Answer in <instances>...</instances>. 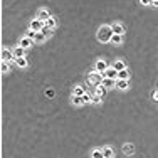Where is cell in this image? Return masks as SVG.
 I'll return each mask as SVG.
<instances>
[{
	"label": "cell",
	"mask_w": 158,
	"mask_h": 158,
	"mask_svg": "<svg viewBox=\"0 0 158 158\" xmlns=\"http://www.w3.org/2000/svg\"><path fill=\"white\" fill-rule=\"evenodd\" d=\"M113 36H115V34H113L111 25H101L99 30H98V40H99V42H111Z\"/></svg>",
	"instance_id": "obj_1"
},
{
	"label": "cell",
	"mask_w": 158,
	"mask_h": 158,
	"mask_svg": "<svg viewBox=\"0 0 158 158\" xmlns=\"http://www.w3.org/2000/svg\"><path fill=\"white\" fill-rule=\"evenodd\" d=\"M103 79H104L103 74H99L98 71H93L88 76V84H91V86H94V88H99L101 84H103Z\"/></svg>",
	"instance_id": "obj_2"
},
{
	"label": "cell",
	"mask_w": 158,
	"mask_h": 158,
	"mask_svg": "<svg viewBox=\"0 0 158 158\" xmlns=\"http://www.w3.org/2000/svg\"><path fill=\"white\" fill-rule=\"evenodd\" d=\"M10 61H15V57H14V52H12V49H7V47H2V62H10Z\"/></svg>",
	"instance_id": "obj_3"
},
{
	"label": "cell",
	"mask_w": 158,
	"mask_h": 158,
	"mask_svg": "<svg viewBox=\"0 0 158 158\" xmlns=\"http://www.w3.org/2000/svg\"><path fill=\"white\" fill-rule=\"evenodd\" d=\"M109 69V66H108V62L106 61H103V59H99V61H96V66H94V71H98L99 74H103L104 76V72Z\"/></svg>",
	"instance_id": "obj_4"
},
{
	"label": "cell",
	"mask_w": 158,
	"mask_h": 158,
	"mask_svg": "<svg viewBox=\"0 0 158 158\" xmlns=\"http://www.w3.org/2000/svg\"><path fill=\"white\" fill-rule=\"evenodd\" d=\"M44 27H46V24L40 22L39 19H34V20L30 22V30H34V32H42Z\"/></svg>",
	"instance_id": "obj_5"
},
{
	"label": "cell",
	"mask_w": 158,
	"mask_h": 158,
	"mask_svg": "<svg viewBox=\"0 0 158 158\" xmlns=\"http://www.w3.org/2000/svg\"><path fill=\"white\" fill-rule=\"evenodd\" d=\"M36 19H39L40 22H44V24H46V22L50 19L49 10H47V9H39V10H37V17Z\"/></svg>",
	"instance_id": "obj_6"
},
{
	"label": "cell",
	"mask_w": 158,
	"mask_h": 158,
	"mask_svg": "<svg viewBox=\"0 0 158 158\" xmlns=\"http://www.w3.org/2000/svg\"><path fill=\"white\" fill-rule=\"evenodd\" d=\"M111 29H113V34H115V36H123V34H125V27H123V24H119V22H115V24L111 25Z\"/></svg>",
	"instance_id": "obj_7"
},
{
	"label": "cell",
	"mask_w": 158,
	"mask_h": 158,
	"mask_svg": "<svg viewBox=\"0 0 158 158\" xmlns=\"http://www.w3.org/2000/svg\"><path fill=\"white\" fill-rule=\"evenodd\" d=\"M32 44H34V40L32 39H29V37H22L20 39V42H19V46L22 47V49H29V47H32Z\"/></svg>",
	"instance_id": "obj_8"
},
{
	"label": "cell",
	"mask_w": 158,
	"mask_h": 158,
	"mask_svg": "<svg viewBox=\"0 0 158 158\" xmlns=\"http://www.w3.org/2000/svg\"><path fill=\"white\" fill-rule=\"evenodd\" d=\"M104 77H106V79H115V81H118V71H116L115 67H109L108 71L104 72Z\"/></svg>",
	"instance_id": "obj_9"
},
{
	"label": "cell",
	"mask_w": 158,
	"mask_h": 158,
	"mask_svg": "<svg viewBox=\"0 0 158 158\" xmlns=\"http://www.w3.org/2000/svg\"><path fill=\"white\" fill-rule=\"evenodd\" d=\"M12 52H14V57H15V59H20V57H24L25 49H22L20 46H17L15 49H12Z\"/></svg>",
	"instance_id": "obj_10"
},
{
	"label": "cell",
	"mask_w": 158,
	"mask_h": 158,
	"mask_svg": "<svg viewBox=\"0 0 158 158\" xmlns=\"http://www.w3.org/2000/svg\"><path fill=\"white\" fill-rule=\"evenodd\" d=\"M101 86L106 88V89H111V88L116 86V81H115V79H106V77H104V79H103V84H101Z\"/></svg>",
	"instance_id": "obj_11"
},
{
	"label": "cell",
	"mask_w": 158,
	"mask_h": 158,
	"mask_svg": "<svg viewBox=\"0 0 158 158\" xmlns=\"http://www.w3.org/2000/svg\"><path fill=\"white\" fill-rule=\"evenodd\" d=\"M49 36H46L44 32H37L36 34V39H34V42H37V44H42V42H46V39Z\"/></svg>",
	"instance_id": "obj_12"
},
{
	"label": "cell",
	"mask_w": 158,
	"mask_h": 158,
	"mask_svg": "<svg viewBox=\"0 0 158 158\" xmlns=\"http://www.w3.org/2000/svg\"><path fill=\"white\" fill-rule=\"evenodd\" d=\"M84 94H86V89H84L83 86H76L74 91H72V96H81V98H83Z\"/></svg>",
	"instance_id": "obj_13"
},
{
	"label": "cell",
	"mask_w": 158,
	"mask_h": 158,
	"mask_svg": "<svg viewBox=\"0 0 158 158\" xmlns=\"http://www.w3.org/2000/svg\"><path fill=\"white\" fill-rule=\"evenodd\" d=\"M128 88H129V81H116V89L125 91V89H128Z\"/></svg>",
	"instance_id": "obj_14"
},
{
	"label": "cell",
	"mask_w": 158,
	"mask_h": 158,
	"mask_svg": "<svg viewBox=\"0 0 158 158\" xmlns=\"http://www.w3.org/2000/svg\"><path fill=\"white\" fill-rule=\"evenodd\" d=\"M103 155H104V158H113L115 156V151H113L111 146H104L103 148Z\"/></svg>",
	"instance_id": "obj_15"
},
{
	"label": "cell",
	"mask_w": 158,
	"mask_h": 158,
	"mask_svg": "<svg viewBox=\"0 0 158 158\" xmlns=\"http://www.w3.org/2000/svg\"><path fill=\"white\" fill-rule=\"evenodd\" d=\"M118 81H129V72H128V69L118 72Z\"/></svg>",
	"instance_id": "obj_16"
},
{
	"label": "cell",
	"mask_w": 158,
	"mask_h": 158,
	"mask_svg": "<svg viewBox=\"0 0 158 158\" xmlns=\"http://www.w3.org/2000/svg\"><path fill=\"white\" fill-rule=\"evenodd\" d=\"M113 67H115L118 72H121V71H125V69H126V64H125V61H116L115 64H113Z\"/></svg>",
	"instance_id": "obj_17"
},
{
	"label": "cell",
	"mask_w": 158,
	"mask_h": 158,
	"mask_svg": "<svg viewBox=\"0 0 158 158\" xmlns=\"http://www.w3.org/2000/svg\"><path fill=\"white\" fill-rule=\"evenodd\" d=\"M123 153H125V155H133L135 153V146L131 143L125 145V146H123Z\"/></svg>",
	"instance_id": "obj_18"
},
{
	"label": "cell",
	"mask_w": 158,
	"mask_h": 158,
	"mask_svg": "<svg viewBox=\"0 0 158 158\" xmlns=\"http://www.w3.org/2000/svg\"><path fill=\"white\" fill-rule=\"evenodd\" d=\"M15 64H17L19 67H27L29 62H27V59H25V57H20V59H15Z\"/></svg>",
	"instance_id": "obj_19"
},
{
	"label": "cell",
	"mask_w": 158,
	"mask_h": 158,
	"mask_svg": "<svg viewBox=\"0 0 158 158\" xmlns=\"http://www.w3.org/2000/svg\"><path fill=\"white\" fill-rule=\"evenodd\" d=\"M56 24H57V20H56L54 17H50L49 20L46 22V27H47V29H54V27H56Z\"/></svg>",
	"instance_id": "obj_20"
},
{
	"label": "cell",
	"mask_w": 158,
	"mask_h": 158,
	"mask_svg": "<svg viewBox=\"0 0 158 158\" xmlns=\"http://www.w3.org/2000/svg\"><path fill=\"white\" fill-rule=\"evenodd\" d=\"M94 94H96V96H99V98H103L104 94H106V88H103V86L96 88V91H94Z\"/></svg>",
	"instance_id": "obj_21"
},
{
	"label": "cell",
	"mask_w": 158,
	"mask_h": 158,
	"mask_svg": "<svg viewBox=\"0 0 158 158\" xmlns=\"http://www.w3.org/2000/svg\"><path fill=\"white\" fill-rule=\"evenodd\" d=\"M72 103H74L76 106H81V104H84V99L81 96H72Z\"/></svg>",
	"instance_id": "obj_22"
},
{
	"label": "cell",
	"mask_w": 158,
	"mask_h": 158,
	"mask_svg": "<svg viewBox=\"0 0 158 158\" xmlns=\"http://www.w3.org/2000/svg\"><path fill=\"white\" fill-rule=\"evenodd\" d=\"M91 158H104L103 150H94L93 153H91Z\"/></svg>",
	"instance_id": "obj_23"
},
{
	"label": "cell",
	"mask_w": 158,
	"mask_h": 158,
	"mask_svg": "<svg viewBox=\"0 0 158 158\" xmlns=\"http://www.w3.org/2000/svg\"><path fill=\"white\" fill-rule=\"evenodd\" d=\"M9 69H10V66H9V62H2V66H0V71H2V74H5V72H9Z\"/></svg>",
	"instance_id": "obj_24"
},
{
	"label": "cell",
	"mask_w": 158,
	"mask_h": 158,
	"mask_svg": "<svg viewBox=\"0 0 158 158\" xmlns=\"http://www.w3.org/2000/svg\"><path fill=\"white\" fill-rule=\"evenodd\" d=\"M111 42L113 44H121L123 42V36H113L111 37Z\"/></svg>",
	"instance_id": "obj_25"
},
{
	"label": "cell",
	"mask_w": 158,
	"mask_h": 158,
	"mask_svg": "<svg viewBox=\"0 0 158 158\" xmlns=\"http://www.w3.org/2000/svg\"><path fill=\"white\" fill-rule=\"evenodd\" d=\"M91 103H93V104H101V98L96 96V94H93V99H91Z\"/></svg>",
	"instance_id": "obj_26"
},
{
	"label": "cell",
	"mask_w": 158,
	"mask_h": 158,
	"mask_svg": "<svg viewBox=\"0 0 158 158\" xmlns=\"http://www.w3.org/2000/svg\"><path fill=\"white\" fill-rule=\"evenodd\" d=\"M36 34H37V32H34V30H29V32L25 34V37H29V39L34 40V39H36Z\"/></svg>",
	"instance_id": "obj_27"
},
{
	"label": "cell",
	"mask_w": 158,
	"mask_h": 158,
	"mask_svg": "<svg viewBox=\"0 0 158 158\" xmlns=\"http://www.w3.org/2000/svg\"><path fill=\"white\" fill-rule=\"evenodd\" d=\"M150 5L151 7H158V0H150Z\"/></svg>",
	"instance_id": "obj_28"
},
{
	"label": "cell",
	"mask_w": 158,
	"mask_h": 158,
	"mask_svg": "<svg viewBox=\"0 0 158 158\" xmlns=\"http://www.w3.org/2000/svg\"><path fill=\"white\" fill-rule=\"evenodd\" d=\"M153 101H155V103H158V89L153 93Z\"/></svg>",
	"instance_id": "obj_29"
},
{
	"label": "cell",
	"mask_w": 158,
	"mask_h": 158,
	"mask_svg": "<svg viewBox=\"0 0 158 158\" xmlns=\"http://www.w3.org/2000/svg\"><path fill=\"white\" fill-rule=\"evenodd\" d=\"M46 94H47V96H49V98H52V96H54V91H47Z\"/></svg>",
	"instance_id": "obj_30"
}]
</instances>
